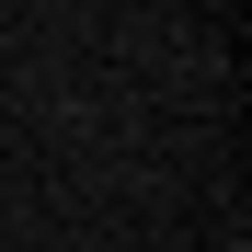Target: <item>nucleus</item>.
<instances>
[{
    "label": "nucleus",
    "mask_w": 252,
    "mask_h": 252,
    "mask_svg": "<svg viewBox=\"0 0 252 252\" xmlns=\"http://www.w3.org/2000/svg\"><path fill=\"white\" fill-rule=\"evenodd\" d=\"M229 252H241V241H229Z\"/></svg>",
    "instance_id": "nucleus-1"
}]
</instances>
